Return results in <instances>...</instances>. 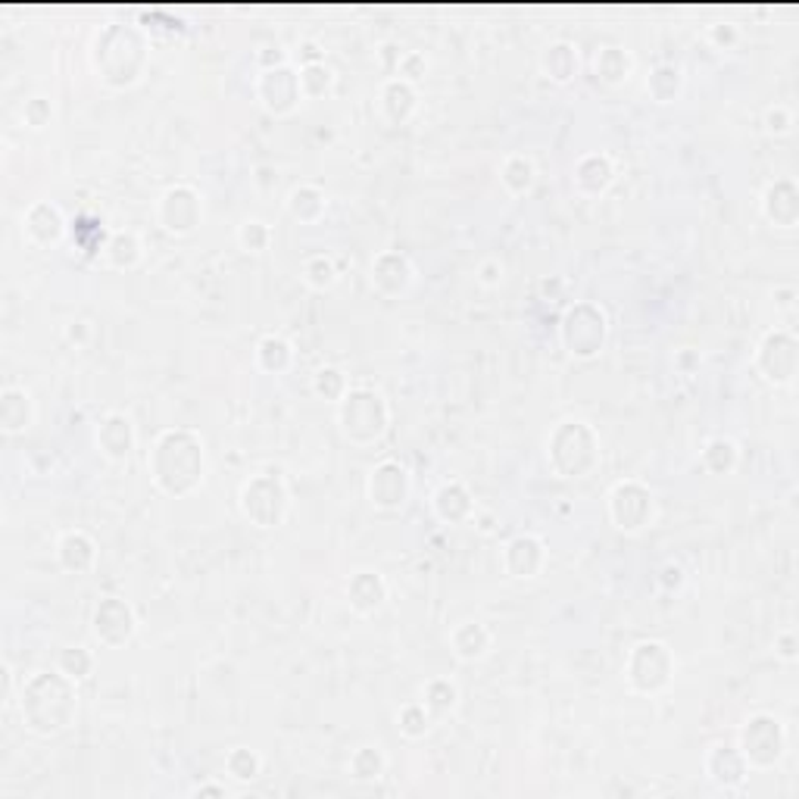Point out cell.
I'll return each mask as SVG.
<instances>
[{
	"instance_id": "obj_16",
	"label": "cell",
	"mask_w": 799,
	"mask_h": 799,
	"mask_svg": "<svg viewBox=\"0 0 799 799\" xmlns=\"http://www.w3.org/2000/svg\"><path fill=\"white\" fill-rule=\"evenodd\" d=\"M547 562H550L547 540L535 535V531L512 535V538L504 543V550H500L504 574L512 578V581H535V578L547 572Z\"/></svg>"
},
{
	"instance_id": "obj_18",
	"label": "cell",
	"mask_w": 799,
	"mask_h": 799,
	"mask_svg": "<svg viewBox=\"0 0 799 799\" xmlns=\"http://www.w3.org/2000/svg\"><path fill=\"white\" fill-rule=\"evenodd\" d=\"M70 235V219L53 200H35L22 212V238L38 247V250H53L66 241Z\"/></svg>"
},
{
	"instance_id": "obj_9",
	"label": "cell",
	"mask_w": 799,
	"mask_h": 799,
	"mask_svg": "<svg viewBox=\"0 0 799 799\" xmlns=\"http://www.w3.org/2000/svg\"><path fill=\"white\" fill-rule=\"evenodd\" d=\"M737 749L749 771H775L790 749L787 725L775 713H749L737 730Z\"/></svg>"
},
{
	"instance_id": "obj_53",
	"label": "cell",
	"mask_w": 799,
	"mask_h": 799,
	"mask_svg": "<svg viewBox=\"0 0 799 799\" xmlns=\"http://www.w3.org/2000/svg\"><path fill=\"white\" fill-rule=\"evenodd\" d=\"M660 588L665 593H678L681 588H684V581H687V574H684V569H681L678 562H665L660 569Z\"/></svg>"
},
{
	"instance_id": "obj_32",
	"label": "cell",
	"mask_w": 799,
	"mask_h": 799,
	"mask_svg": "<svg viewBox=\"0 0 799 799\" xmlns=\"http://www.w3.org/2000/svg\"><path fill=\"white\" fill-rule=\"evenodd\" d=\"M297 363V350L294 344L279 334V331H272V334H262L260 341H257V347H253V365L260 369L262 375H288Z\"/></svg>"
},
{
	"instance_id": "obj_45",
	"label": "cell",
	"mask_w": 799,
	"mask_h": 799,
	"mask_svg": "<svg viewBox=\"0 0 799 799\" xmlns=\"http://www.w3.org/2000/svg\"><path fill=\"white\" fill-rule=\"evenodd\" d=\"M235 241H238V247L247 257H260V253H266L272 247V228L266 226L262 219H243L241 226H238Z\"/></svg>"
},
{
	"instance_id": "obj_29",
	"label": "cell",
	"mask_w": 799,
	"mask_h": 799,
	"mask_svg": "<svg viewBox=\"0 0 799 799\" xmlns=\"http://www.w3.org/2000/svg\"><path fill=\"white\" fill-rule=\"evenodd\" d=\"M432 509H435L437 521L444 525H469L475 519V494L463 481H444L432 497Z\"/></svg>"
},
{
	"instance_id": "obj_36",
	"label": "cell",
	"mask_w": 799,
	"mask_h": 799,
	"mask_svg": "<svg viewBox=\"0 0 799 799\" xmlns=\"http://www.w3.org/2000/svg\"><path fill=\"white\" fill-rule=\"evenodd\" d=\"M684 70H681L678 63H660V66H653L650 75H646V94H650V101L653 104H675L681 94H684Z\"/></svg>"
},
{
	"instance_id": "obj_30",
	"label": "cell",
	"mask_w": 799,
	"mask_h": 799,
	"mask_svg": "<svg viewBox=\"0 0 799 799\" xmlns=\"http://www.w3.org/2000/svg\"><path fill=\"white\" fill-rule=\"evenodd\" d=\"M284 212L294 219L297 226H319L329 212V194L313 181H300L284 194Z\"/></svg>"
},
{
	"instance_id": "obj_20",
	"label": "cell",
	"mask_w": 799,
	"mask_h": 799,
	"mask_svg": "<svg viewBox=\"0 0 799 799\" xmlns=\"http://www.w3.org/2000/svg\"><path fill=\"white\" fill-rule=\"evenodd\" d=\"M94 447H97V453L104 456L106 463H116V466L128 463V456L138 447V428H135L132 416L113 409V413L97 418V425H94Z\"/></svg>"
},
{
	"instance_id": "obj_33",
	"label": "cell",
	"mask_w": 799,
	"mask_h": 799,
	"mask_svg": "<svg viewBox=\"0 0 799 799\" xmlns=\"http://www.w3.org/2000/svg\"><path fill=\"white\" fill-rule=\"evenodd\" d=\"M593 75L606 87H622L634 75V56L622 44H603L593 56Z\"/></svg>"
},
{
	"instance_id": "obj_51",
	"label": "cell",
	"mask_w": 799,
	"mask_h": 799,
	"mask_svg": "<svg viewBox=\"0 0 799 799\" xmlns=\"http://www.w3.org/2000/svg\"><path fill=\"white\" fill-rule=\"evenodd\" d=\"M253 63H257V70H272V66L291 63V53L284 51L281 44H262V48H257V53H253Z\"/></svg>"
},
{
	"instance_id": "obj_3",
	"label": "cell",
	"mask_w": 799,
	"mask_h": 799,
	"mask_svg": "<svg viewBox=\"0 0 799 799\" xmlns=\"http://www.w3.org/2000/svg\"><path fill=\"white\" fill-rule=\"evenodd\" d=\"M87 63L101 85L110 91H128L151 70V35L144 32V25L128 19L106 22L91 38Z\"/></svg>"
},
{
	"instance_id": "obj_22",
	"label": "cell",
	"mask_w": 799,
	"mask_h": 799,
	"mask_svg": "<svg viewBox=\"0 0 799 799\" xmlns=\"http://www.w3.org/2000/svg\"><path fill=\"white\" fill-rule=\"evenodd\" d=\"M53 557H56V565L63 569L66 574H75V578H85L97 569V540L91 538L87 531L82 528H70L63 531L56 543H53Z\"/></svg>"
},
{
	"instance_id": "obj_59",
	"label": "cell",
	"mask_w": 799,
	"mask_h": 799,
	"mask_svg": "<svg viewBox=\"0 0 799 799\" xmlns=\"http://www.w3.org/2000/svg\"><path fill=\"white\" fill-rule=\"evenodd\" d=\"M694 363H699V360H696L694 353H687V350H684V353L678 356V365H684V369H691Z\"/></svg>"
},
{
	"instance_id": "obj_28",
	"label": "cell",
	"mask_w": 799,
	"mask_h": 799,
	"mask_svg": "<svg viewBox=\"0 0 799 799\" xmlns=\"http://www.w3.org/2000/svg\"><path fill=\"white\" fill-rule=\"evenodd\" d=\"M97 262L110 269V272H132L144 262V241L138 238V231L132 228H116L106 235L104 247L97 253Z\"/></svg>"
},
{
	"instance_id": "obj_41",
	"label": "cell",
	"mask_w": 799,
	"mask_h": 799,
	"mask_svg": "<svg viewBox=\"0 0 799 799\" xmlns=\"http://www.w3.org/2000/svg\"><path fill=\"white\" fill-rule=\"evenodd\" d=\"M435 728V718L432 713L422 706V699H413V703H406V706H400L397 709V730L403 740H425L428 734Z\"/></svg>"
},
{
	"instance_id": "obj_37",
	"label": "cell",
	"mask_w": 799,
	"mask_h": 799,
	"mask_svg": "<svg viewBox=\"0 0 799 799\" xmlns=\"http://www.w3.org/2000/svg\"><path fill=\"white\" fill-rule=\"evenodd\" d=\"M699 466L715 478L734 475L740 466V447L730 437H709L699 450Z\"/></svg>"
},
{
	"instance_id": "obj_35",
	"label": "cell",
	"mask_w": 799,
	"mask_h": 799,
	"mask_svg": "<svg viewBox=\"0 0 799 799\" xmlns=\"http://www.w3.org/2000/svg\"><path fill=\"white\" fill-rule=\"evenodd\" d=\"M500 185L509 197H528L538 185V166L525 154H509L500 163Z\"/></svg>"
},
{
	"instance_id": "obj_50",
	"label": "cell",
	"mask_w": 799,
	"mask_h": 799,
	"mask_svg": "<svg viewBox=\"0 0 799 799\" xmlns=\"http://www.w3.org/2000/svg\"><path fill=\"white\" fill-rule=\"evenodd\" d=\"M475 281L487 288V291H497L500 284L506 281V266L504 260H497V257H487V260L478 262V269H475Z\"/></svg>"
},
{
	"instance_id": "obj_5",
	"label": "cell",
	"mask_w": 799,
	"mask_h": 799,
	"mask_svg": "<svg viewBox=\"0 0 799 799\" xmlns=\"http://www.w3.org/2000/svg\"><path fill=\"white\" fill-rule=\"evenodd\" d=\"M338 432L350 447L369 450L382 444L384 435L391 432V403L378 387L372 384H350V391L334 406Z\"/></svg>"
},
{
	"instance_id": "obj_55",
	"label": "cell",
	"mask_w": 799,
	"mask_h": 799,
	"mask_svg": "<svg viewBox=\"0 0 799 799\" xmlns=\"http://www.w3.org/2000/svg\"><path fill=\"white\" fill-rule=\"evenodd\" d=\"M775 310L778 313H797V288L793 284H778L775 288Z\"/></svg>"
},
{
	"instance_id": "obj_12",
	"label": "cell",
	"mask_w": 799,
	"mask_h": 799,
	"mask_svg": "<svg viewBox=\"0 0 799 799\" xmlns=\"http://www.w3.org/2000/svg\"><path fill=\"white\" fill-rule=\"evenodd\" d=\"M154 219L169 238H191L204 226V197L188 181H175L157 197Z\"/></svg>"
},
{
	"instance_id": "obj_19",
	"label": "cell",
	"mask_w": 799,
	"mask_h": 799,
	"mask_svg": "<svg viewBox=\"0 0 799 799\" xmlns=\"http://www.w3.org/2000/svg\"><path fill=\"white\" fill-rule=\"evenodd\" d=\"M703 771L706 781L722 793H740L749 781V765L737 744H713L703 756Z\"/></svg>"
},
{
	"instance_id": "obj_47",
	"label": "cell",
	"mask_w": 799,
	"mask_h": 799,
	"mask_svg": "<svg viewBox=\"0 0 799 799\" xmlns=\"http://www.w3.org/2000/svg\"><path fill=\"white\" fill-rule=\"evenodd\" d=\"M706 41L713 44L715 51H734L740 44V25L730 22V19H715L706 25Z\"/></svg>"
},
{
	"instance_id": "obj_39",
	"label": "cell",
	"mask_w": 799,
	"mask_h": 799,
	"mask_svg": "<svg viewBox=\"0 0 799 799\" xmlns=\"http://www.w3.org/2000/svg\"><path fill=\"white\" fill-rule=\"evenodd\" d=\"M338 85V72L331 70L325 60H307L300 66V91H303V101H325L334 94Z\"/></svg>"
},
{
	"instance_id": "obj_38",
	"label": "cell",
	"mask_w": 799,
	"mask_h": 799,
	"mask_svg": "<svg viewBox=\"0 0 799 799\" xmlns=\"http://www.w3.org/2000/svg\"><path fill=\"white\" fill-rule=\"evenodd\" d=\"M384 771H387V756H384L382 747L363 744V747H356L353 753H350L347 775L356 784L382 781Z\"/></svg>"
},
{
	"instance_id": "obj_26",
	"label": "cell",
	"mask_w": 799,
	"mask_h": 799,
	"mask_svg": "<svg viewBox=\"0 0 799 799\" xmlns=\"http://www.w3.org/2000/svg\"><path fill=\"white\" fill-rule=\"evenodd\" d=\"M615 178H619L615 159L609 157V154H600V151L584 154L572 166L574 191L581 194V197H588V200H596V197L609 194V188L615 185Z\"/></svg>"
},
{
	"instance_id": "obj_46",
	"label": "cell",
	"mask_w": 799,
	"mask_h": 799,
	"mask_svg": "<svg viewBox=\"0 0 799 799\" xmlns=\"http://www.w3.org/2000/svg\"><path fill=\"white\" fill-rule=\"evenodd\" d=\"M53 120H56V110H53L51 97L35 94V97H29V101L22 104V122H25L32 132H44V128H51Z\"/></svg>"
},
{
	"instance_id": "obj_24",
	"label": "cell",
	"mask_w": 799,
	"mask_h": 799,
	"mask_svg": "<svg viewBox=\"0 0 799 799\" xmlns=\"http://www.w3.org/2000/svg\"><path fill=\"white\" fill-rule=\"evenodd\" d=\"M38 418L35 397L22 384H3L0 387V432L7 437H22L32 432Z\"/></svg>"
},
{
	"instance_id": "obj_14",
	"label": "cell",
	"mask_w": 799,
	"mask_h": 799,
	"mask_svg": "<svg viewBox=\"0 0 799 799\" xmlns=\"http://www.w3.org/2000/svg\"><path fill=\"white\" fill-rule=\"evenodd\" d=\"M91 634L104 650H125L138 634V612L125 596L106 593L91 609Z\"/></svg>"
},
{
	"instance_id": "obj_57",
	"label": "cell",
	"mask_w": 799,
	"mask_h": 799,
	"mask_svg": "<svg viewBox=\"0 0 799 799\" xmlns=\"http://www.w3.org/2000/svg\"><path fill=\"white\" fill-rule=\"evenodd\" d=\"M191 797L197 799H204V797H226V784H216V781H207V784H200V787H194V793Z\"/></svg>"
},
{
	"instance_id": "obj_13",
	"label": "cell",
	"mask_w": 799,
	"mask_h": 799,
	"mask_svg": "<svg viewBox=\"0 0 799 799\" xmlns=\"http://www.w3.org/2000/svg\"><path fill=\"white\" fill-rule=\"evenodd\" d=\"M253 97H257V104H260L272 120H291L297 110H300V104H303L300 70H297L294 63L272 66V70H257Z\"/></svg>"
},
{
	"instance_id": "obj_48",
	"label": "cell",
	"mask_w": 799,
	"mask_h": 799,
	"mask_svg": "<svg viewBox=\"0 0 799 799\" xmlns=\"http://www.w3.org/2000/svg\"><path fill=\"white\" fill-rule=\"evenodd\" d=\"M762 125H765V135H771V138H787V135L793 132L797 120H793V110H790V106L775 104L765 110Z\"/></svg>"
},
{
	"instance_id": "obj_58",
	"label": "cell",
	"mask_w": 799,
	"mask_h": 799,
	"mask_svg": "<svg viewBox=\"0 0 799 799\" xmlns=\"http://www.w3.org/2000/svg\"><path fill=\"white\" fill-rule=\"evenodd\" d=\"M17 703V694H13V672L10 665H3V706H13Z\"/></svg>"
},
{
	"instance_id": "obj_11",
	"label": "cell",
	"mask_w": 799,
	"mask_h": 799,
	"mask_svg": "<svg viewBox=\"0 0 799 799\" xmlns=\"http://www.w3.org/2000/svg\"><path fill=\"white\" fill-rule=\"evenodd\" d=\"M753 369L768 387H793L799 375V341L790 329L765 331L753 353Z\"/></svg>"
},
{
	"instance_id": "obj_54",
	"label": "cell",
	"mask_w": 799,
	"mask_h": 799,
	"mask_svg": "<svg viewBox=\"0 0 799 799\" xmlns=\"http://www.w3.org/2000/svg\"><path fill=\"white\" fill-rule=\"evenodd\" d=\"M375 56H378V66H382L384 75H387V79H394V75H397L400 56H403V48L394 44V41H384L382 48L375 51Z\"/></svg>"
},
{
	"instance_id": "obj_43",
	"label": "cell",
	"mask_w": 799,
	"mask_h": 799,
	"mask_svg": "<svg viewBox=\"0 0 799 799\" xmlns=\"http://www.w3.org/2000/svg\"><path fill=\"white\" fill-rule=\"evenodd\" d=\"M226 775L235 784H253L262 775V756L250 747L228 749Z\"/></svg>"
},
{
	"instance_id": "obj_27",
	"label": "cell",
	"mask_w": 799,
	"mask_h": 799,
	"mask_svg": "<svg viewBox=\"0 0 799 799\" xmlns=\"http://www.w3.org/2000/svg\"><path fill=\"white\" fill-rule=\"evenodd\" d=\"M447 643H450L453 656L463 662V665H475V662H485L487 656H490V650H494V631H490L485 622H478V619H466V622L453 625Z\"/></svg>"
},
{
	"instance_id": "obj_52",
	"label": "cell",
	"mask_w": 799,
	"mask_h": 799,
	"mask_svg": "<svg viewBox=\"0 0 799 799\" xmlns=\"http://www.w3.org/2000/svg\"><path fill=\"white\" fill-rule=\"evenodd\" d=\"M775 656H778L784 665H793V662L799 660V641L793 627H787V631H781V634L775 637Z\"/></svg>"
},
{
	"instance_id": "obj_10",
	"label": "cell",
	"mask_w": 799,
	"mask_h": 799,
	"mask_svg": "<svg viewBox=\"0 0 799 799\" xmlns=\"http://www.w3.org/2000/svg\"><path fill=\"white\" fill-rule=\"evenodd\" d=\"M606 512L619 535L625 538L643 535L656 521V494L641 478H622L609 490Z\"/></svg>"
},
{
	"instance_id": "obj_2",
	"label": "cell",
	"mask_w": 799,
	"mask_h": 799,
	"mask_svg": "<svg viewBox=\"0 0 799 799\" xmlns=\"http://www.w3.org/2000/svg\"><path fill=\"white\" fill-rule=\"evenodd\" d=\"M17 713L22 728L38 740H56L79 718V681L60 668H38L19 684Z\"/></svg>"
},
{
	"instance_id": "obj_1",
	"label": "cell",
	"mask_w": 799,
	"mask_h": 799,
	"mask_svg": "<svg viewBox=\"0 0 799 799\" xmlns=\"http://www.w3.org/2000/svg\"><path fill=\"white\" fill-rule=\"evenodd\" d=\"M147 471L163 497L188 500L207 481V440L188 425L163 428L147 450Z\"/></svg>"
},
{
	"instance_id": "obj_6",
	"label": "cell",
	"mask_w": 799,
	"mask_h": 799,
	"mask_svg": "<svg viewBox=\"0 0 799 799\" xmlns=\"http://www.w3.org/2000/svg\"><path fill=\"white\" fill-rule=\"evenodd\" d=\"M291 487L279 469L253 471L238 490V509L257 531H279L291 516Z\"/></svg>"
},
{
	"instance_id": "obj_23",
	"label": "cell",
	"mask_w": 799,
	"mask_h": 799,
	"mask_svg": "<svg viewBox=\"0 0 799 799\" xmlns=\"http://www.w3.org/2000/svg\"><path fill=\"white\" fill-rule=\"evenodd\" d=\"M418 106H422L418 85L406 82V79H397V75H394V79H384L382 87H378V116L384 120V125L400 128V125L413 122Z\"/></svg>"
},
{
	"instance_id": "obj_49",
	"label": "cell",
	"mask_w": 799,
	"mask_h": 799,
	"mask_svg": "<svg viewBox=\"0 0 799 799\" xmlns=\"http://www.w3.org/2000/svg\"><path fill=\"white\" fill-rule=\"evenodd\" d=\"M432 70V63H428V56L422 51H403L400 56V66H397V79H406V82H413L418 85L425 75Z\"/></svg>"
},
{
	"instance_id": "obj_25",
	"label": "cell",
	"mask_w": 799,
	"mask_h": 799,
	"mask_svg": "<svg viewBox=\"0 0 799 799\" xmlns=\"http://www.w3.org/2000/svg\"><path fill=\"white\" fill-rule=\"evenodd\" d=\"M762 216L771 228L793 231L799 226V188L793 178H775L762 191Z\"/></svg>"
},
{
	"instance_id": "obj_31",
	"label": "cell",
	"mask_w": 799,
	"mask_h": 799,
	"mask_svg": "<svg viewBox=\"0 0 799 799\" xmlns=\"http://www.w3.org/2000/svg\"><path fill=\"white\" fill-rule=\"evenodd\" d=\"M540 75L553 85H572L574 75L581 70V53L574 48L572 41H550L543 51H540Z\"/></svg>"
},
{
	"instance_id": "obj_4",
	"label": "cell",
	"mask_w": 799,
	"mask_h": 799,
	"mask_svg": "<svg viewBox=\"0 0 799 799\" xmlns=\"http://www.w3.org/2000/svg\"><path fill=\"white\" fill-rule=\"evenodd\" d=\"M603 456L600 432L584 418H562L547 435V466L562 481L591 478Z\"/></svg>"
},
{
	"instance_id": "obj_7",
	"label": "cell",
	"mask_w": 799,
	"mask_h": 799,
	"mask_svg": "<svg viewBox=\"0 0 799 799\" xmlns=\"http://www.w3.org/2000/svg\"><path fill=\"white\" fill-rule=\"evenodd\" d=\"M559 344L574 363H593L609 344V313L596 300H574L559 319Z\"/></svg>"
},
{
	"instance_id": "obj_15",
	"label": "cell",
	"mask_w": 799,
	"mask_h": 799,
	"mask_svg": "<svg viewBox=\"0 0 799 799\" xmlns=\"http://www.w3.org/2000/svg\"><path fill=\"white\" fill-rule=\"evenodd\" d=\"M413 497V475L397 459H382L369 469L365 478V500L375 512L394 516Z\"/></svg>"
},
{
	"instance_id": "obj_8",
	"label": "cell",
	"mask_w": 799,
	"mask_h": 799,
	"mask_svg": "<svg viewBox=\"0 0 799 799\" xmlns=\"http://www.w3.org/2000/svg\"><path fill=\"white\" fill-rule=\"evenodd\" d=\"M675 668L678 665H675L672 646L665 641H653L650 637V641H637L627 650L622 675H625L631 694L653 699V696H662L675 684Z\"/></svg>"
},
{
	"instance_id": "obj_21",
	"label": "cell",
	"mask_w": 799,
	"mask_h": 799,
	"mask_svg": "<svg viewBox=\"0 0 799 799\" xmlns=\"http://www.w3.org/2000/svg\"><path fill=\"white\" fill-rule=\"evenodd\" d=\"M344 596H347V606L353 615L360 619H372L378 615L387 600H391V584L382 572L375 569H360V572L350 574L347 588H344Z\"/></svg>"
},
{
	"instance_id": "obj_56",
	"label": "cell",
	"mask_w": 799,
	"mask_h": 799,
	"mask_svg": "<svg viewBox=\"0 0 799 799\" xmlns=\"http://www.w3.org/2000/svg\"><path fill=\"white\" fill-rule=\"evenodd\" d=\"M87 338H91V325H87L85 319H72L70 325H66V341H72V344H87Z\"/></svg>"
},
{
	"instance_id": "obj_17",
	"label": "cell",
	"mask_w": 799,
	"mask_h": 799,
	"mask_svg": "<svg viewBox=\"0 0 799 799\" xmlns=\"http://www.w3.org/2000/svg\"><path fill=\"white\" fill-rule=\"evenodd\" d=\"M369 284L384 300H400L416 284V262L403 250H382L369 262Z\"/></svg>"
},
{
	"instance_id": "obj_44",
	"label": "cell",
	"mask_w": 799,
	"mask_h": 799,
	"mask_svg": "<svg viewBox=\"0 0 799 799\" xmlns=\"http://www.w3.org/2000/svg\"><path fill=\"white\" fill-rule=\"evenodd\" d=\"M350 391V382L347 375H344V369H338V365H319L313 372V394L319 400H325V403H341V397Z\"/></svg>"
},
{
	"instance_id": "obj_42",
	"label": "cell",
	"mask_w": 799,
	"mask_h": 799,
	"mask_svg": "<svg viewBox=\"0 0 799 799\" xmlns=\"http://www.w3.org/2000/svg\"><path fill=\"white\" fill-rule=\"evenodd\" d=\"M56 668L63 672V675H70L72 681H87L94 675V668H97V656H94V650H87L85 643H70V646H63L60 650V656H56Z\"/></svg>"
},
{
	"instance_id": "obj_34",
	"label": "cell",
	"mask_w": 799,
	"mask_h": 799,
	"mask_svg": "<svg viewBox=\"0 0 799 799\" xmlns=\"http://www.w3.org/2000/svg\"><path fill=\"white\" fill-rule=\"evenodd\" d=\"M418 699H422V706L432 713L435 722H447L459 709V687H456L453 678L437 675V678H428L422 684V696Z\"/></svg>"
},
{
	"instance_id": "obj_40",
	"label": "cell",
	"mask_w": 799,
	"mask_h": 799,
	"mask_svg": "<svg viewBox=\"0 0 799 799\" xmlns=\"http://www.w3.org/2000/svg\"><path fill=\"white\" fill-rule=\"evenodd\" d=\"M300 279H303V284H307L310 291H315V294H329L331 288L338 284V279H341V272H338L334 257H329V253H313V257H307L303 266H300Z\"/></svg>"
}]
</instances>
